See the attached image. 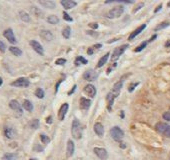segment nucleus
Masks as SVG:
<instances>
[{
	"label": "nucleus",
	"instance_id": "nucleus-1",
	"mask_svg": "<svg viewBox=\"0 0 170 160\" xmlns=\"http://www.w3.org/2000/svg\"><path fill=\"white\" fill-rule=\"evenodd\" d=\"M71 134H72V137L75 138V139H81L82 137V126L80 124V121L77 118H75L72 121Z\"/></svg>",
	"mask_w": 170,
	"mask_h": 160
},
{
	"label": "nucleus",
	"instance_id": "nucleus-2",
	"mask_svg": "<svg viewBox=\"0 0 170 160\" xmlns=\"http://www.w3.org/2000/svg\"><path fill=\"white\" fill-rule=\"evenodd\" d=\"M110 135L112 137V139L117 141V142H120L122 139H123V136H124V132L123 130L121 129L120 127L118 126H114L110 129Z\"/></svg>",
	"mask_w": 170,
	"mask_h": 160
},
{
	"label": "nucleus",
	"instance_id": "nucleus-3",
	"mask_svg": "<svg viewBox=\"0 0 170 160\" xmlns=\"http://www.w3.org/2000/svg\"><path fill=\"white\" fill-rule=\"evenodd\" d=\"M124 12V7L123 6H116V7H113L111 10H109L108 13H107V17L110 18V19H114V18H118L120 16L123 14Z\"/></svg>",
	"mask_w": 170,
	"mask_h": 160
},
{
	"label": "nucleus",
	"instance_id": "nucleus-4",
	"mask_svg": "<svg viewBox=\"0 0 170 160\" xmlns=\"http://www.w3.org/2000/svg\"><path fill=\"white\" fill-rule=\"evenodd\" d=\"M155 129L161 133V134L165 135L167 137H170V125L163 123V122H158V123L155 125Z\"/></svg>",
	"mask_w": 170,
	"mask_h": 160
},
{
	"label": "nucleus",
	"instance_id": "nucleus-5",
	"mask_svg": "<svg viewBox=\"0 0 170 160\" xmlns=\"http://www.w3.org/2000/svg\"><path fill=\"white\" fill-rule=\"evenodd\" d=\"M127 47H128V44H124L122 46H119L117 48H115L114 51H113V54L111 56V60L112 61H116L118 59V58L123 54V52L127 49Z\"/></svg>",
	"mask_w": 170,
	"mask_h": 160
},
{
	"label": "nucleus",
	"instance_id": "nucleus-6",
	"mask_svg": "<svg viewBox=\"0 0 170 160\" xmlns=\"http://www.w3.org/2000/svg\"><path fill=\"white\" fill-rule=\"evenodd\" d=\"M12 86H15V87H28L29 85H30V81L27 79V78H25V77H20L18 79H16L15 81H13L11 83Z\"/></svg>",
	"mask_w": 170,
	"mask_h": 160
},
{
	"label": "nucleus",
	"instance_id": "nucleus-7",
	"mask_svg": "<svg viewBox=\"0 0 170 160\" xmlns=\"http://www.w3.org/2000/svg\"><path fill=\"white\" fill-rule=\"evenodd\" d=\"M94 153L96 154V156L101 159V160H106L108 158V153L106 151L105 148L102 147H95L94 148Z\"/></svg>",
	"mask_w": 170,
	"mask_h": 160
},
{
	"label": "nucleus",
	"instance_id": "nucleus-8",
	"mask_svg": "<svg viewBox=\"0 0 170 160\" xmlns=\"http://www.w3.org/2000/svg\"><path fill=\"white\" fill-rule=\"evenodd\" d=\"M3 36L6 38L10 43L11 44H15L17 42V40H16V38H15V35H14V33H13V30L11 29V28H8V29H6L4 32H3Z\"/></svg>",
	"mask_w": 170,
	"mask_h": 160
},
{
	"label": "nucleus",
	"instance_id": "nucleus-9",
	"mask_svg": "<svg viewBox=\"0 0 170 160\" xmlns=\"http://www.w3.org/2000/svg\"><path fill=\"white\" fill-rule=\"evenodd\" d=\"M68 109H69V104L68 103H63L61 105V107L58 110V119L60 121H63L65 118V115L67 114L68 112Z\"/></svg>",
	"mask_w": 170,
	"mask_h": 160
},
{
	"label": "nucleus",
	"instance_id": "nucleus-10",
	"mask_svg": "<svg viewBox=\"0 0 170 160\" xmlns=\"http://www.w3.org/2000/svg\"><path fill=\"white\" fill-rule=\"evenodd\" d=\"M83 92L85 95L89 96V97H95V95H96V88H95L92 84H87L86 86L84 87L83 89Z\"/></svg>",
	"mask_w": 170,
	"mask_h": 160
},
{
	"label": "nucleus",
	"instance_id": "nucleus-11",
	"mask_svg": "<svg viewBox=\"0 0 170 160\" xmlns=\"http://www.w3.org/2000/svg\"><path fill=\"white\" fill-rule=\"evenodd\" d=\"M98 77V74L97 72H95L94 70H86L83 74V78L87 81H94L96 80Z\"/></svg>",
	"mask_w": 170,
	"mask_h": 160
},
{
	"label": "nucleus",
	"instance_id": "nucleus-12",
	"mask_svg": "<svg viewBox=\"0 0 170 160\" xmlns=\"http://www.w3.org/2000/svg\"><path fill=\"white\" fill-rule=\"evenodd\" d=\"M30 45H31V47L33 48V50H34L36 53H38L39 55H43V54H44L43 47H42V45L39 43L38 41H36V40H31V41H30Z\"/></svg>",
	"mask_w": 170,
	"mask_h": 160
},
{
	"label": "nucleus",
	"instance_id": "nucleus-13",
	"mask_svg": "<svg viewBox=\"0 0 170 160\" xmlns=\"http://www.w3.org/2000/svg\"><path fill=\"white\" fill-rule=\"evenodd\" d=\"M117 97V95L114 94L112 91H110L107 96H106V100H107V109L109 111L112 110V105H113V102H114V100L115 98Z\"/></svg>",
	"mask_w": 170,
	"mask_h": 160
},
{
	"label": "nucleus",
	"instance_id": "nucleus-14",
	"mask_svg": "<svg viewBox=\"0 0 170 160\" xmlns=\"http://www.w3.org/2000/svg\"><path fill=\"white\" fill-rule=\"evenodd\" d=\"M79 106H80V109L82 110H88L90 106H91V100L85 97H81L80 100H79Z\"/></svg>",
	"mask_w": 170,
	"mask_h": 160
},
{
	"label": "nucleus",
	"instance_id": "nucleus-15",
	"mask_svg": "<svg viewBox=\"0 0 170 160\" xmlns=\"http://www.w3.org/2000/svg\"><path fill=\"white\" fill-rule=\"evenodd\" d=\"M9 107L11 108L12 110L18 112L19 114H22V107H21V105L19 104V102L17 100H11V101H10Z\"/></svg>",
	"mask_w": 170,
	"mask_h": 160
},
{
	"label": "nucleus",
	"instance_id": "nucleus-16",
	"mask_svg": "<svg viewBox=\"0 0 170 160\" xmlns=\"http://www.w3.org/2000/svg\"><path fill=\"white\" fill-rule=\"evenodd\" d=\"M38 2L43 7L48 8V9H54L56 7L55 1H53V0H41V1H38Z\"/></svg>",
	"mask_w": 170,
	"mask_h": 160
},
{
	"label": "nucleus",
	"instance_id": "nucleus-17",
	"mask_svg": "<svg viewBox=\"0 0 170 160\" xmlns=\"http://www.w3.org/2000/svg\"><path fill=\"white\" fill-rule=\"evenodd\" d=\"M146 28V24H142V25H140L139 26V27H138V28H136L133 32H132V33L129 35V37H128V40H133L134 38H135V37L138 35V34H140L141 33V32L143 31V30H144Z\"/></svg>",
	"mask_w": 170,
	"mask_h": 160
},
{
	"label": "nucleus",
	"instance_id": "nucleus-18",
	"mask_svg": "<svg viewBox=\"0 0 170 160\" xmlns=\"http://www.w3.org/2000/svg\"><path fill=\"white\" fill-rule=\"evenodd\" d=\"M61 5L63 7H64L65 9H72L73 7H75L77 5V2L76 1H73V0H62V1L60 2Z\"/></svg>",
	"mask_w": 170,
	"mask_h": 160
},
{
	"label": "nucleus",
	"instance_id": "nucleus-19",
	"mask_svg": "<svg viewBox=\"0 0 170 160\" xmlns=\"http://www.w3.org/2000/svg\"><path fill=\"white\" fill-rule=\"evenodd\" d=\"M75 150V146H74V143L72 140H68L67 142V146H66V155L67 157H71Z\"/></svg>",
	"mask_w": 170,
	"mask_h": 160
},
{
	"label": "nucleus",
	"instance_id": "nucleus-20",
	"mask_svg": "<svg viewBox=\"0 0 170 160\" xmlns=\"http://www.w3.org/2000/svg\"><path fill=\"white\" fill-rule=\"evenodd\" d=\"M40 37L46 41H51L53 39V34H52V32L49 30H42L40 32Z\"/></svg>",
	"mask_w": 170,
	"mask_h": 160
},
{
	"label": "nucleus",
	"instance_id": "nucleus-21",
	"mask_svg": "<svg viewBox=\"0 0 170 160\" xmlns=\"http://www.w3.org/2000/svg\"><path fill=\"white\" fill-rule=\"evenodd\" d=\"M94 131H95V133H96V134L99 137H102L103 134H104V127H103V125L100 123V122L95 123V125H94Z\"/></svg>",
	"mask_w": 170,
	"mask_h": 160
},
{
	"label": "nucleus",
	"instance_id": "nucleus-22",
	"mask_svg": "<svg viewBox=\"0 0 170 160\" xmlns=\"http://www.w3.org/2000/svg\"><path fill=\"white\" fill-rule=\"evenodd\" d=\"M4 135L6 138H8V139H12V138L15 137V131L13 128L11 127H5L4 129Z\"/></svg>",
	"mask_w": 170,
	"mask_h": 160
},
{
	"label": "nucleus",
	"instance_id": "nucleus-23",
	"mask_svg": "<svg viewBox=\"0 0 170 160\" xmlns=\"http://www.w3.org/2000/svg\"><path fill=\"white\" fill-rule=\"evenodd\" d=\"M102 47V44L101 43H97V44H94L93 46L89 47L87 49V54L88 55H93L95 52H96L97 50H99L100 48Z\"/></svg>",
	"mask_w": 170,
	"mask_h": 160
},
{
	"label": "nucleus",
	"instance_id": "nucleus-24",
	"mask_svg": "<svg viewBox=\"0 0 170 160\" xmlns=\"http://www.w3.org/2000/svg\"><path fill=\"white\" fill-rule=\"evenodd\" d=\"M109 55H110V53L107 52L106 54H104L101 58H100L96 67H97V68H100V67H102L103 65H105V64L107 63V60H108V58H109Z\"/></svg>",
	"mask_w": 170,
	"mask_h": 160
},
{
	"label": "nucleus",
	"instance_id": "nucleus-25",
	"mask_svg": "<svg viewBox=\"0 0 170 160\" xmlns=\"http://www.w3.org/2000/svg\"><path fill=\"white\" fill-rule=\"evenodd\" d=\"M122 86H123V83H122V81L120 80V81H118L117 83H115L114 85H113V89L111 90L114 94H116V95H119V93H120V90H121V88H122Z\"/></svg>",
	"mask_w": 170,
	"mask_h": 160
},
{
	"label": "nucleus",
	"instance_id": "nucleus-26",
	"mask_svg": "<svg viewBox=\"0 0 170 160\" xmlns=\"http://www.w3.org/2000/svg\"><path fill=\"white\" fill-rule=\"evenodd\" d=\"M19 17H20L21 20L23 21V22H30V20H31L29 14H28L27 12L23 11V10L19 11Z\"/></svg>",
	"mask_w": 170,
	"mask_h": 160
},
{
	"label": "nucleus",
	"instance_id": "nucleus-27",
	"mask_svg": "<svg viewBox=\"0 0 170 160\" xmlns=\"http://www.w3.org/2000/svg\"><path fill=\"white\" fill-rule=\"evenodd\" d=\"M87 63H88L87 59H86V58L82 57V56H77L76 59L74 60V64L77 65V66H79V65H85V64H87Z\"/></svg>",
	"mask_w": 170,
	"mask_h": 160
},
{
	"label": "nucleus",
	"instance_id": "nucleus-28",
	"mask_svg": "<svg viewBox=\"0 0 170 160\" xmlns=\"http://www.w3.org/2000/svg\"><path fill=\"white\" fill-rule=\"evenodd\" d=\"M22 106H23V108H24L26 111L31 112V111L33 110V104L31 103V101H29V100H27V99H25V100L23 101Z\"/></svg>",
	"mask_w": 170,
	"mask_h": 160
},
{
	"label": "nucleus",
	"instance_id": "nucleus-29",
	"mask_svg": "<svg viewBox=\"0 0 170 160\" xmlns=\"http://www.w3.org/2000/svg\"><path fill=\"white\" fill-rule=\"evenodd\" d=\"M47 22L50 24H57L59 23V17L56 15H49L48 17H47Z\"/></svg>",
	"mask_w": 170,
	"mask_h": 160
},
{
	"label": "nucleus",
	"instance_id": "nucleus-30",
	"mask_svg": "<svg viewBox=\"0 0 170 160\" xmlns=\"http://www.w3.org/2000/svg\"><path fill=\"white\" fill-rule=\"evenodd\" d=\"M9 51L15 56H21V55H22V50L19 49L18 47H15V46L9 47Z\"/></svg>",
	"mask_w": 170,
	"mask_h": 160
},
{
	"label": "nucleus",
	"instance_id": "nucleus-31",
	"mask_svg": "<svg viewBox=\"0 0 170 160\" xmlns=\"http://www.w3.org/2000/svg\"><path fill=\"white\" fill-rule=\"evenodd\" d=\"M62 35L64 38L66 39H69L70 38V36H71V28L69 27V26H66V27L62 30Z\"/></svg>",
	"mask_w": 170,
	"mask_h": 160
},
{
	"label": "nucleus",
	"instance_id": "nucleus-32",
	"mask_svg": "<svg viewBox=\"0 0 170 160\" xmlns=\"http://www.w3.org/2000/svg\"><path fill=\"white\" fill-rule=\"evenodd\" d=\"M170 25L169 22H167V21H165V22H162V23H159L155 28H154V31H160L164 28H166L168 27V26Z\"/></svg>",
	"mask_w": 170,
	"mask_h": 160
},
{
	"label": "nucleus",
	"instance_id": "nucleus-33",
	"mask_svg": "<svg viewBox=\"0 0 170 160\" xmlns=\"http://www.w3.org/2000/svg\"><path fill=\"white\" fill-rule=\"evenodd\" d=\"M35 95H36V97L37 98H39V99H42V98H44V91H43V89L42 88H37L35 90Z\"/></svg>",
	"mask_w": 170,
	"mask_h": 160
},
{
	"label": "nucleus",
	"instance_id": "nucleus-34",
	"mask_svg": "<svg viewBox=\"0 0 170 160\" xmlns=\"http://www.w3.org/2000/svg\"><path fill=\"white\" fill-rule=\"evenodd\" d=\"M29 126L32 128V129H37V128L39 127V120L38 119H32L30 121V123H29Z\"/></svg>",
	"mask_w": 170,
	"mask_h": 160
},
{
	"label": "nucleus",
	"instance_id": "nucleus-35",
	"mask_svg": "<svg viewBox=\"0 0 170 160\" xmlns=\"http://www.w3.org/2000/svg\"><path fill=\"white\" fill-rule=\"evenodd\" d=\"M2 159L3 160H16V155L13 153H6V154H4Z\"/></svg>",
	"mask_w": 170,
	"mask_h": 160
},
{
	"label": "nucleus",
	"instance_id": "nucleus-36",
	"mask_svg": "<svg viewBox=\"0 0 170 160\" xmlns=\"http://www.w3.org/2000/svg\"><path fill=\"white\" fill-rule=\"evenodd\" d=\"M31 12H32L35 16H37V17H42V12L35 6L31 7Z\"/></svg>",
	"mask_w": 170,
	"mask_h": 160
},
{
	"label": "nucleus",
	"instance_id": "nucleus-37",
	"mask_svg": "<svg viewBox=\"0 0 170 160\" xmlns=\"http://www.w3.org/2000/svg\"><path fill=\"white\" fill-rule=\"evenodd\" d=\"M147 44H148V41H143L139 46H138L137 48H135L134 52H140V51H142L147 46Z\"/></svg>",
	"mask_w": 170,
	"mask_h": 160
},
{
	"label": "nucleus",
	"instance_id": "nucleus-38",
	"mask_svg": "<svg viewBox=\"0 0 170 160\" xmlns=\"http://www.w3.org/2000/svg\"><path fill=\"white\" fill-rule=\"evenodd\" d=\"M40 139H41V142L42 143H44V144H48L50 142V138L47 136L46 134H40Z\"/></svg>",
	"mask_w": 170,
	"mask_h": 160
},
{
	"label": "nucleus",
	"instance_id": "nucleus-39",
	"mask_svg": "<svg viewBox=\"0 0 170 160\" xmlns=\"http://www.w3.org/2000/svg\"><path fill=\"white\" fill-rule=\"evenodd\" d=\"M63 18H64L65 21H69V22L73 21V18L70 17V15H69L66 11H63Z\"/></svg>",
	"mask_w": 170,
	"mask_h": 160
},
{
	"label": "nucleus",
	"instance_id": "nucleus-40",
	"mask_svg": "<svg viewBox=\"0 0 170 160\" xmlns=\"http://www.w3.org/2000/svg\"><path fill=\"white\" fill-rule=\"evenodd\" d=\"M65 63H66V59H64V58H59V59H57L55 61L56 65H64Z\"/></svg>",
	"mask_w": 170,
	"mask_h": 160
},
{
	"label": "nucleus",
	"instance_id": "nucleus-41",
	"mask_svg": "<svg viewBox=\"0 0 170 160\" xmlns=\"http://www.w3.org/2000/svg\"><path fill=\"white\" fill-rule=\"evenodd\" d=\"M137 85H139V83H138V82L133 83V84H130V85H129V88H128V91H129V92H133Z\"/></svg>",
	"mask_w": 170,
	"mask_h": 160
},
{
	"label": "nucleus",
	"instance_id": "nucleus-42",
	"mask_svg": "<svg viewBox=\"0 0 170 160\" xmlns=\"http://www.w3.org/2000/svg\"><path fill=\"white\" fill-rule=\"evenodd\" d=\"M0 51H1L2 53H4L5 51H6V45H5L1 40H0Z\"/></svg>",
	"mask_w": 170,
	"mask_h": 160
},
{
	"label": "nucleus",
	"instance_id": "nucleus-43",
	"mask_svg": "<svg viewBox=\"0 0 170 160\" xmlns=\"http://www.w3.org/2000/svg\"><path fill=\"white\" fill-rule=\"evenodd\" d=\"M162 116H163V118H164V119L170 122V112H164Z\"/></svg>",
	"mask_w": 170,
	"mask_h": 160
},
{
	"label": "nucleus",
	"instance_id": "nucleus-44",
	"mask_svg": "<svg viewBox=\"0 0 170 160\" xmlns=\"http://www.w3.org/2000/svg\"><path fill=\"white\" fill-rule=\"evenodd\" d=\"M143 6H144V3H143V2H140V3H139V4H138V5H137V6H136V8H135V9L133 10V12H134V13H135V12H137V10H139V9H141V8H142Z\"/></svg>",
	"mask_w": 170,
	"mask_h": 160
},
{
	"label": "nucleus",
	"instance_id": "nucleus-45",
	"mask_svg": "<svg viewBox=\"0 0 170 160\" xmlns=\"http://www.w3.org/2000/svg\"><path fill=\"white\" fill-rule=\"evenodd\" d=\"M34 150L37 151V152H41V151H43V147L40 146V145H37V144H36V145L34 146Z\"/></svg>",
	"mask_w": 170,
	"mask_h": 160
},
{
	"label": "nucleus",
	"instance_id": "nucleus-46",
	"mask_svg": "<svg viewBox=\"0 0 170 160\" xmlns=\"http://www.w3.org/2000/svg\"><path fill=\"white\" fill-rule=\"evenodd\" d=\"M63 80H64V79H61L60 80V81H58L57 83H56V85H55V94L58 92V88H59V86H60V84H61V82L63 81Z\"/></svg>",
	"mask_w": 170,
	"mask_h": 160
},
{
	"label": "nucleus",
	"instance_id": "nucleus-47",
	"mask_svg": "<svg viewBox=\"0 0 170 160\" xmlns=\"http://www.w3.org/2000/svg\"><path fill=\"white\" fill-rule=\"evenodd\" d=\"M89 26H90L91 28H93V29H97V28H98V24H97V23H90Z\"/></svg>",
	"mask_w": 170,
	"mask_h": 160
},
{
	"label": "nucleus",
	"instance_id": "nucleus-48",
	"mask_svg": "<svg viewBox=\"0 0 170 160\" xmlns=\"http://www.w3.org/2000/svg\"><path fill=\"white\" fill-rule=\"evenodd\" d=\"M76 88H77V86H76V84L75 85H73V87H72V89L70 90V91H69L68 92V95H71L74 91H75V90H76Z\"/></svg>",
	"mask_w": 170,
	"mask_h": 160
},
{
	"label": "nucleus",
	"instance_id": "nucleus-49",
	"mask_svg": "<svg viewBox=\"0 0 170 160\" xmlns=\"http://www.w3.org/2000/svg\"><path fill=\"white\" fill-rule=\"evenodd\" d=\"M53 122V120H52V116H48L46 118V123H48V124H51Z\"/></svg>",
	"mask_w": 170,
	"mask_h": 160
},
{
	"label": "nucleus",
	"instance_id": "nucleus-50",
	"mask_svg": "<svg viewBox=\"0 0 170 160\" xmlns=\"http://www.w3.org/2000/svg\"><path fill=\"white\" fill-rule=\"evenodd\" d=\"M157 38V34H154L152 37H151V38L149 39V40H148V43H149V42H152V41H154V40H155Z\"/></svg>",
	"mask_w": 170,
	"mask_h": 160
},
{
	"label": "nucleus",
	"instance_id": "nucleus-51",
	"mask_svg": "<svg viewBox=\"0 0 170 160\" xmlns=\"http://www.w3.org/2000/svg\"><path fill=\"white\" fill-rule=\"evenodd\" d=\"M161 8H162V5L160 4L159 6H157V8H156L155 10H154V13H157V12L159 11V10H161Z\"/></svg>",
	"mask_w": 170,
	"mask_h": 160
},
{
	"label": "nucleus",
	"instance_id": "nucleus-52",
	"mask_svg": "<svg viewBox=\"0 0 170 160\" xmlns=\"http://www.w3.org/2000/svg\"><path fill=\"white\" fill-rule=\"evenodd\" d=\"M165 47H170V40L167 41L166 43H165Z\"/></svg>",
	"mask_w": 170,
	"mask_h": 160
},
{
	"label": "nucleus",
	"instance_id": "nucleus-53",
	"mask_svg": "<svg viewBox=\"0 0 170 160\" xmlns=\"http://www.w3.org/2000/svg\"><path fill=\"white\" fill-rule=\"evenodd\" d=\"M2 83H3V80H2V78H1V77H0V86H1V85H2Z\"/></svg>",
	"mask_w": 170,
	"mask_h": 160
},
{
	"label": "nucleus",
	"instance_id": "nucleus-54",
	"mask_svg": "<svg viewBox=\"0 0 170 160\" xmlns=\"http://www.w3.org/2000/svg\"><path fill=\"white\" fill-rule=\"evenodd\" d=\"M167 6H168V7H170V1H169V2L167 3Z\"/></svg>",
	"mask_w": 170,
	"mask_h": 160
},
{
	"label": "nucleus",
	"instance_id": "nucleus-55",
	"mask_svg": "<svg viewBox=\"0 0 170 160\" xmlns=\"http://www.w3.org/2000/svg\"><path fill=\"white\" fill-rule=\"evenodd\" d=\"M29 160H37V159H35V158H31V159H29Z\"/></svg>",
	"mask_w": 170,
	"mask_h": 160
}]
</instances>
